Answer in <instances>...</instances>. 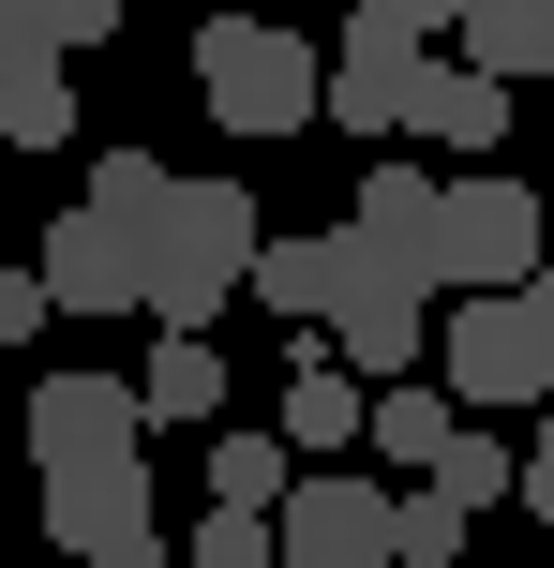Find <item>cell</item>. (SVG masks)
Returning a JSON list of instances; mask_svg holds the SVG:
<instances>
[{
  "label": "cell",
  "instance_id": "cell-1",
  "mask_svg": "<svg viewBox=\"0 0 554 568\" xmlns=\"http://www.w3.org/2000/svg\"><path fill=\"white\" fill-rule=\"evenodd\" d=\"M255 195L240 180H180L165 195V225H150V255H135V314L150 329H210V314L240 300V270H255Z\"/></svg>",
  "mask_w": 554,
  "mask_h": 568
},
{
  "label": "cell",
  "instance_id": "cell-2",
  "mask_svg": "<svg viewBox=\"0 0 554 568\" xmlns=\"http://www.w3.org/2000/svg\"><path fill=\"white\" fill-rule=\"evenodd\" d=\"M195 90L225 135H315V45H300L285 16H195Z\"/></svg>",
  "mask_w": 554,
  "mask_h": 568
},
{
  "label": "cell",
  "instance_id": "cell-3",
  "mask_svg": "<svg viewBox=\"0 0 554 568\" xmlns=\"http://www.w3.org/2000/svg\"><path fill=\"white\" fill-rule=\"evenodd\" d=\"M420 300H435V284L390 255L375 225H330V300H315V344H330L345 374H405V359H420Z\"/></svg>",
  "mask_w": 554,
  "mask_h": 568
},
{
  "label": "cell",
  "instance_id": "cell-4",
  "mask_svg": "<svg viewBox=\"0 0 554 568\" xmlns=\"http://www.w3.org/2000/svg\"><path fill=\"white\" fill-rule=\"evenodd\" d=\"M540 270V195L510 165H465L435 180V284H465V300H510V284Z\"/></svg>",
  "mask_w": 554,
  "mask_h": 568
},
{
  "label": "cell",
  "instance_id": "cell-5",
  "mask_svg": "<svg viewBox=\"0 0 554 568\" xmlns=\"http://www.w3.org/2000/svg\"><path fill=\"white\" fill-rule=\"evenodd\" d=\"M46 539L75 568H165V509H150V464H60L46 479Z\"/></svg>",
  "mask_w": 554,
  "mask_h": 568
},
{
  "label": "cell",
  "instance_id": "cell-6",
  "mask_svg": "<svg viewBox=\"0 0 554 568\" xmlns=\"http://www.w3.org/2000/svg\"><path fill=\"white\" fill-rule=\"evenodd\" d=\"M420 60H435V45H420V30L390 16V0H360V16H345V45H330L315 120H330V135H405V90H420Z\"/></svg>",
  "mask_w": 554,
  "mask_h": 568
},
{
  "label": "cell",
  "instance_id": "cell-7",
  "mask_svg": "<svg viewBox=\"0 0 554 568\" xmlns=\"http://www.w3.org/2000/svg\"><path fill=\"white\" fill-rule=\"evenodd\" d=\"M270 554L285 568H390V494L345 479V464H315V479H285V509H270Z\"/></svg>",
  "mask_w": 554,
  "mask_h": 568
},
{
  "label": "cell",
  "instance_id": "cell-8",
  "mask_svg": "<svg viewBox=\"0 0 554 568\" xmlns=\"http://www.w3.org/2000/svg\"><path fill=\"white\" fill-rule=\"evenodd\" d=\"M450 404H480V419H510V404H554V359H540V329H525V284L450 314Z\"/></svg>",
  "mask_w": 554,
  "mask_h": 568
},
{
  "label": "cell",
  "instance_id": "cell-9",
  "mask_svg": "<svg viewBox=\"0 0 554 568\" xmlns=\"http://www.w3.org/2000/svg\"><path fill=\"white\" fill-rule=\"evenodd\" d=\"M30 464H46V479H60V464H120V449H135V374H30Z\"/></svg>",
  "mask_w": 554,
  "mask_h": 568
},
{
  "label": "cell",
  "instance_id": "cell-10",
  "mask_svg": "<svg viewBox=\"0 0 554 568\" xmlns=\"http://www.w3.org/2000/svg\"><path fill=\"white\" fill-rule=\"evenodd\" d=\"M30 255H46L30 284H46L60 314H135V240H120L105 210H60V225L30 240Z\"/></svg>",
  "mask_w": 554,
  "mask_h": 568
},
{
  "label": "cell",
  "instance_id": "cell-11",
  "mask_svg": "<svg viewBox=\"0 0 554 568\" xmlns=\"http://www.w3.org/2000/svg\"><path fill=\"white\" fill-rule=\"evenodd\" d=\"M405 135H435L450 165H495V135H510V90H495V75H465V60H420V90H405Z\"/></svg>",
  "mask_w": 554,
  "mask_h": 568
},
{
  "label": "cell",
  "instance_id": "cell-12",
  "mask_svg": "<svg viewBox=\"0 0 554 568\" xmlns=\"http://www.w3.org/2000/svg\"><path fill=\"white\" fill-rule=\"evenodd\" d=\"M360 404H375V389H360V374L330 359L315 329H300V359H285V449H300V464H330V449H360Z\"/></svg>",
  "mask_w": 554,
  "mask_h": 568
},
{
  "label": "cell",
  "instance_id": "cell-13",
  "mask_svg": "<svg viewBox=\"0 0 554 568\" xmlns=\"http://www.w3.org/2000/svg\"><path fill=\"white\" fill-rule=\"evenodd\" d=\"M450 60H465V75H495V90L554 75V0H465V16H450Z\"/></svg>",
  "mask_w": 554,
  "mask_h": 568
},
{
  "label": "cell",
  "instance_id": "cell-14",
  "mask_svg": "<svg viewBox=\"0 0 554 568\" xmlns=\"http://www.w3.org/2000/svg\"><path fill=\"white\" fill-rule=\"evenodd\" d=\"M135 419H180V434L225 419V359H210V329H165V344L135 359Z\"/></svg>",
  "mask_w": 554,
  "mask_h": 568
},
{
  "label": "cell",
  "instance_id": "cell-15",
  "mask_svg": "<svg viewBox=\"0 0 554 568\" xmlns=\"http://www.w3.org/2000/svg\"><path fill=\"white\" fill-rule=\"evenodd\" d=\"M105 30H120V0H0V75H46V60L105 45Z\"/></svg>",
  "mask_w": 554,
  "mask_h": 568
},
{
  "label": "cell",
  "instance_id": "cell-16",
  "mask_svg": "<svg viewBox=\"0 0 554 568\" xmlns=\"http://www.w3.org/2000/svg\"><path fill=\"white\" fill-rule=\"evenodd\" d=\"M345 225H375L390 255H405L420 284H435V165H375V180H360V210H345Z\"/></svg>",
  "mask_w": 554,
  "mask_h": 568
},
{
  "label": "cell",
  "instance_id": "cell-17",
  "mask_svg": "<svg viewBox=\"0 0 554 568\" xmlns=\"http://www.w3.org/2000/svg\"><path fill=\"white\" fill-rule=\"evenodd\" d=\"M240 300H255V314H285V329H315V300H330V225H315V240H255Z\"/></svg>",
  "mask_w": 554,
  "mask_h": 568
},
{
  "label": "cell",
  "instance_id": "cell-18",
  "mask_svg": "<svg viewBox=\"0 0 554 568\" xmlns=\"http://www.w3.org/2000/svg\"><path fill=\"white\" fill-rule=\"evenodd\" d=\"M0 150H75V60L0 75Z\"/></svg>",
  "mask_w": 554,
  "mask_h": 568
},
{
  "label": "cell",
  "instance_id": "cell-19",
  "mask_svg": "<svg viewBox=\"0 0 554 568\" xmlns=\"http://www.w3.org/2000/svg\"><path fill=\"white\" fill-rule=\"evenodd\" d=\"M165 195H180V180L150 165V150H105V165H90V195H75V210H105V225H120V240H135V255H150V225H165Z\"/></svg>",
  "mask_w": 554,
  "mask_h": 568
},
{
  "label": "cell",
  "instance_id": "cell-20",
  "mask_svg": "<svg viewBox=\"0 0 554 568\" xmlns=\"http://www.w3.org/2000/svg\"><path fill=\"white\" fill-rule=\"evenodd\" d=\"M360 449H375V464H405V479H420V464L450 449V404H435V389H375V404H360Z\"/></svg>",
  "mask_w": 554,
  "mask_h": 568
},
{
  "label": "cell",
  "instance_id": "cell-21",
  "mask_svg": "<svg viewBox=\"0 0 554 568\" xmlns=\"http://www.w3.org/2000/svg\"><path fill=\"white\" fill-rule=\"evenodd\" d=\"M285 479H300L285 434H225V449H210V509H285Z\"/></svg>",
  "mask_w": 554,
  "mask_h": 568
},
{
  "label": "cell",
  "instance_id": "cell-22",
  "mask_svg": "<svg viewBox=\"0 0 554 568\" xmlns=\"http://www.w3.org/2000/svg\"><path fill=\"white\" fill-rule=\"evenodd\" d=\"M390 568H465V509H450L435 479H420V494H390Z\"/></svg>",
  "mask_w": 554,
  "mask_h": 568
},
{
  "label": "cell",
  "instance_id": "cell-23",
  "mask_svg": "<svg viewBox=\"0 0 554 568\" xmlns=\"http://www.w3.org/2000/svg\"><path fill=\"white\" fill-rule=\"evenodd\" d=\"M420 479H435V494H450V509H465V524H480V509H495V494H510V449H495V434H465V419H450V449H435V464H420Z\"/></svg>",
  "mask_w": 554,
  "mask_h": 568
},
{
  "label": "cell",
  "instance_id": "cell-24",
  "mask_svg": "<svg viewBox=\"0 0 554 568\" xmlns=\"http://www.w3.org/2000/svg\"><path fill=\"white\" fill-rule=\"evenodd\" d=\"M195 568H285L270 554V509H195Z\"/></svg>",
  "mask_w": 554,
  "mask_h": 568
},
{
  "label": "cell",
  "instance_id": "cell-25",
  "mask_svg": "<svg viewBox=\"0 0 554 568\" xmlns=\"http://www.w3.org/2000/svg\"><path fill=\"white\" fill-rule=\"evenodd\" d=\"M30 329H46V284H30V270H0V344H30Z\"/></svg>",
  "mask_w": 554,
  "mask_h": 568
},
{
  "label": "cell",
  "instance_id": "cell-26",
  "mask_svg": "<svg viewBox=\"0 0 554 568\" xmlns=\"http://www.w3.org/2000/svg\"><path fill=\"white\" fill-rule=\"evenodd\" d=\"M525 509H540V524H554V419H540V434H525Z\"/></svg>",
  "mask_w": 554,
  "mask_h": 568
},
{
  "label": "cell",
  "instance_id": "cell-27",
  "mask_svg": "<svg viewBox=\"0 0 554 568\" xmlns=\"http://www.w3.org/2000/svg\"><path fill=\"white\" fill-rule=\"evenodd\" d=\"M390 16H405L420 45H450V16H465V0H390Z\"/></svg>",
  "mask_w": 554,
  "mask_h": 568
},
{
  "label": "cell",
  "instance_id": "cell-28",
  "mask_svg": "<svg viewBox=\"0 0 554 568\" xmlns=\"http://www.w3.org/2000/svg\"><path fill=\"white\" fill-rule=\"evenodd\" d=\"M525 329H540V359H554V270H525Z\"/></svg>",
  "mask_w": 554,
  "mask_h": 568
},
{
  "label": "cell",
  "instance_id": "cell-29",
  "mask_svg": "<svg viewBox=\"0 0 554 568\" xmlns=\"http://www.w3.org/2000/svg\"><path fill=\"white\" fill-rule=\"evenodd\" d=\"M0 165H16V150H0Z\"/></svg>",
  "mask_w": 554,
  "mask_h": 568
}]
</instances>
